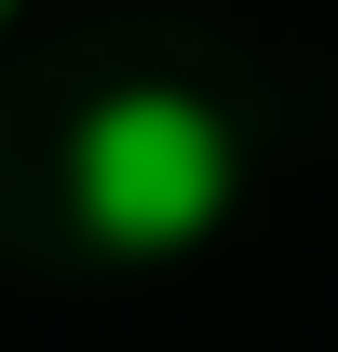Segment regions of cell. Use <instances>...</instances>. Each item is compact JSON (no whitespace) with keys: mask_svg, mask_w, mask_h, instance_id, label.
<instances>
[{"mask_svg":"<svg viewBox=\"0 0 338 352\" xmlns=\"http://www.w3.org/2000/svg\"><path fill=\"white\" fill-rule=\"evenodd\" d=\"M68 217L109 258H176L230 217V122L176 82H122L95 95L68 135Z\"/></svg>","mask_w":338,"mask_h":352,"instance_id":"1","label":"cell"},{"mask_svg":"<svg viewBox=\"0 0 338 352\" xmlns=\"http://www.w3.org/2000/svg\"><path fill=\"white\" fill-rule=\"evenodd\" d=\"M0 14H14V0H0Z\"/></svg>","mask_w":338,"mask_h":352,"instance_id":"2","label":"cell"}]
</instances>
